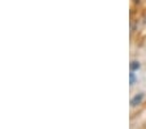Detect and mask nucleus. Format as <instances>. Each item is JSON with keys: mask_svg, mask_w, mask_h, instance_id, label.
<instances>
[{"mask_svg": "<svg viewBox=\"0 0 146 129\" xmlns=\"http://www.w3.org/2000/svg\"><path fill=\"white\" fill-rule=\"evenodd\" d=\"M143 99H145V93L143 91L137 93L136 95L131 99V106L132 107H137V106H140L141 103L143 102Z\"/></svg>", "mask_w": 146, "mask_h": 129, "instance_id": "1", "label": "nucleus"}, {"mask_svg": "<svg viewBox=\"0 0 146 129\" xmlns=\"http://www.w3.org/2000/svg\"><path fill=\"white\" fill-rule=\"evenodd\" d=\"M138 81V77H137L136 72L131 71V73H129V83H131V86L136 85V82Z\"/></svg>", "mask_w": 146, "mask_h": 129, "instance_id": "2", "label": "nucleus"}, {"mask_svg": "<svg viewBox=\"0 0 146 129\" xmlns=\"http://www.w3.org/2000/svg\"><path fill=\"white\" fill-rule=\"evenodd\" d=\"M140 68H141V63L138 62V60H132L131 62V71L136 72V71H138Z\"/></svg>", "mask_w": 146, "mask_h": 129, "instance_id": "3", "label": "nucleus"}]
</instances>
